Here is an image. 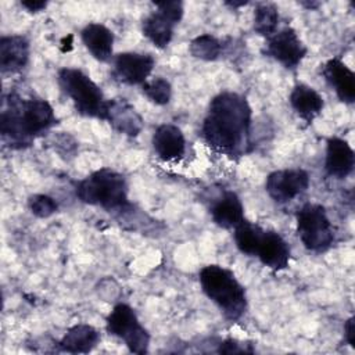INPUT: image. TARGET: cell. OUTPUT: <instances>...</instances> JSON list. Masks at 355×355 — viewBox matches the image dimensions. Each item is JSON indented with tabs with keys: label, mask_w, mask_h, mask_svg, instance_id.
I'll return each mask as SVG.
<instances>
[{
	"label": "cell",
	"mask_w": 355,
	"mask_h": 355,
	"mask_svg": "<svg viewBox=\"0 0 355 355\" xmlns=\"http://www.w3.org/2000/svg\"><path fill=\"white\" fill-rule=\"evenodd\" d=\"M344 338L348 345L355 348V318L351 316L344 324Z\"/></svg>",
	"instance_id": "29"
},
{
	"label": "cell",
	"mask_w": 355,
	"mask_h": 355,
	"mask_svg": "<svg viewBox=\"0 0 355 355\" xmlns=\"http://www.w3.org/2000/svg\"><path fill=\"white\" fill-rule=\"evenodd\" d=\"M214 223L222 229H234L244 216V207L240 197L233 190L222 191L209 208Z\"/></svg>",
	"instance_id": "17"
},
{
	"label": "cell",
	"mask_w": 355,
	"mask_h": 355,
	"mask_svg": "<svg viewBox=\"0 0 355 355\" xmlns=\"http://www.w3.org/2000/svg\"><path fill=\"white\" fill-rule=\"evenodd\" d=\"M80 39L87 51L101 62L108 61L112 57L114 50V32L98 22H90L80 31Z\"/></svg>",
	"instance_id": "18"
},
{
	"label": "cell",
	"mask_w": 355,
	"mask_h": 355,
	"mask_svg": "<svg viewBox=\"0 0 355 355\" xmlns=\"http://www.w3.org/2000/svg\"><path fill=\"white\" fill-rule=\"evenodd\" d=\"M57 82L79 115L105 121L108 100L101 87L87 73L79 68L65 67L58 71Z\"/></svg>",
	"instance_id": "5"
},
{
	"label": "cell",
	"mask_w": 355,
	"mask_h": 355,
	"mask_svg": "<svg viewBox=\"0 0 355 355\" xmlns=\"http://www.w3.org/2000/svg\"><path fill=\"white\" fill-rule=\"evenodd\" d=\"M143 94L155 105H166L172 98V86L162 76H155L141 85Z\"/></svg>",
	"instance_id": "25"
},
{
	"label": "cell",
	"mask_w": 355,
	"mask_h": 355,
	"mask_svg": "<svg viewBox=\"0 0 355 355\" xmlns=\"http://www.w3.org/2000/svg\"><path fill=\"white\" fill-rule=\"evenodd\" d=\"M31 46L22 35H6L0 39V69L3 73H15L29 61Z\"/></svg>",
	"instance_id": "16"
},
{
	"label": "cell",
	"mask_w": 355,
	"mask_h": 355,
	"mask_svg": "<svg viewBox=\"0 0 355 355\" xmlns=\"http://www.w3.org/2000/svg\"><path fill=\"white\" fill-rule=\"evenodd\" d=\"M262 53L284 68L295 69L305 58L308 49L298 33L291 26H286L266 39Z\"/></svg>",
	"instance_id": "8"
},
{
	"label": "cell",
	"mask_w": 355,
	"mask_h": 355,
	"mask_svg": "<svg viewBox=\"0 0 355 355\" xmlns=\"http://www.w3.org/2000/svg\"><path fill=\"white\" fill-rule=\"evenodd\" d=\"M57 123L51 104L40 97L21 98L10 93L3 98L0 132L10 148H24Z\"/></svg>",
	"instance_id": "2"
},
{
	"label": "cell",
	"mask_w": 355,
	"mask_h": 355,
	"mask_svg": "<svg viewBox=\"0 0 355 355\" xmlns=\"http://www.w3.org/2000/svg\"><path fill=\"white\" fill-rule=\"evenodd\" d=\"M155 65V60L151 54L125 51L114 57V78L125 85H143L148 80Z\"/></svg>",
	"instance_id": "10"
},
{
	"label": "cell",
	"mask_w": 355,
	"mask_h": 355,
	"mask_svg": "<svg viewBox=\"0 0 355 355\" xmlns=\"http://www.w3.org/2000/svg\"><path fill=\"white\" fill-rule=\"evenodd\" d=\"M322 75L340 101L345 104L355 101V73L345 62L340 58H330L323 65Z\"/></svg>",
	"instance_id": "12"
},
{
	"label": "cell",
	"mask_w": 355,
	"mask_h": 355,
	"mask_svg": "<svg viewBox=\"0 0 355 355\" xmlns=\"http://www.w3.org/2000/svg\"><path fill=\"white\" fill-rule=\"evenodd\" d=\"M222 47H223L222 42L218 37L209 33H204L194 37L190 42L189 49L194 58H198L202 61H214L220 55Z\"/></svg>",
	"instance_id": "24"
},
{
	"label": "cell",
	"mask_w": 355,
	"mask_h": 355,
	"mask_svg": "<svg viewBox=\"0 0 355 355\" xmlns=\"http://www.w3.org/2000/svg\"><path fill=\"white\" fill-rule=\"evenodd\" d=\"M262 229L263 227H261L259 225L250 222L247 219H244L240 225H237L233 229V232H234L233 239H234V244H236L237 250L244 255L254 257L257 243H258Z\"/></svg>",
	"instance_id": "22"
},
{
	"label": "cell",
	"mask_w": 355,
	"mask_h": 355,
	"mask_svg": "<svg viewBox=\"0 0 355 355\" xmlns=\"http://www.w3.org/2000/svg\"><path fill=\"white\" fill-rule=\"evenodd\" d=\"M290 255V245L280 233L270 229H262L254 254L262 265L275 272L283 270L288 268Z\"/></svg>",
	"instance_id": "11"
},
{
	"label": "cell",
	"mask_w": 355,
	"mask_h": 355,
	"mask_svg": "<svg viewBox=\"0 0 355 355\" xmlns=\"http://www.w3.org/2000/svg\"><path fill=\"white\" fill-rule=\"evenodd\" d=\"M198 280L202 293L227 320L236 322L245 313V288L230 269L215 263L207 265L200 270Z\"/></svg>",
	"instance_id": "3"
},
{
	"label": "cell",
	"mask_w": 355,
	"mask_h": 355,
	"mask_svg": "<svg viewBox=\"0 0 355 355\" xmlns=\"http://www.w3.org/2000/svg\"><path fill=\"white\" fill-rule=\"evenodd\" d=\"M288 101L295 114L306 123H312L315 118L320 115L324 107L322 94L305 83H298L293 87Z\"/></svg>",
	"instance_id": "19"
},
{
	"label": "cell",
	"mask_w": 355,
	"mask_h": 355,
	"mask_svg": "<svg viewBox=\"0 0 355 355\" xmlns=\"http://www.w3.org/2000/svg\"><path fill=\"white\" fill-rule=\"evenodd\" d=\"M100 341V333L87 323H78L69 327L61 337L58 345L69 354H87L96 348Z\"/></svg>",
	"instance_id": "20"
},
{
	"label": "cell",
	"mask_w": 355,
	"mask_h": 355,
	"mask_svg": "<svg viewBox=\"0 0 355 355\" xmlns=\"http://www.w3.org/2000/svg\"><path fill=\"white\" fill-rule=\"evenodd\" d=\"M153 148L155 154L166 162L179 161L186 154V139L180 128L173 123L159 125L153 135Z\"/></svg>",
	"instance_id": "13"
},
{
	"label": "cell",
	"mask_w": 355,
	"mask_h": 355,
	"mask_svg": "<svg viewBox=\"0 0 355 355\" xmlns=\"http://www.w3.org/2000/svg\"><path fill=\"white\" fill-rule=\"evenodd\" d=\"M108 334L119 338L133 354H146L150 347V333L140 323L135 309L123 302L114 305L105 319Z\"/></svg>",
	"instance_id": "7"
},
{
	"label": "cell",
	"mask_w": 355,
	"mask_h": 355,
	"mask_svg": "<svg viewBox=\"0 0 355 355\" xmlns=\"http://www.w3.org/2000/svg\"><path fill=\"white\" fill-rule=\"evenodd\" d=\"M76 197L87 205L105 211H123L130 207L125 176L111 168H100L76 184Z\"/></svg>",
	"instance_id": "4"
},
{
	"label": "cell",
	"mask_w": 355,
	"mask_h": 355,
	"mask_svg": "<svg viewBox=\"0 0 355 355\" xmlns=\"http://www.w3.org/2000/svg\"><path fill=\"white\" fill-rule=\"evenodd\" d=\"M252 110L247 98L234 92L216 94L208 105L201 136L216 153L240 158L251 147Z\"/></svg>",
	"instance_id": "1"
},
{
	"label": "cell",
	"mask_w": 355,
	"mask_h": 355,
	"mask_svg": "<svg viewBox=\"0 0 355 355\" xmlns=\"http://www.w3.org/2000/svg\"><path fill=\"white\" fill-rule=\"evenodd\" d=\"M155 8L162 11L165 15H168L171 19H173L176 24H179L184 14V6L182 1L173 0V1H161L155 3Z\"/></svg>",
	"instance_id": "27"
},
{
	"label": "cell",
	"mask_w": 355,
	"mask_h": 355,
	"mask_svg": "<svg viewBox=\"0 0 355 355\" xmlns=\"http://www.w3.org/2000/svg\"><path fill=\"white\" fill-rule=\"evenodd\" d=\"M29 211L37 218H49L57 212V201L47 194H33L28 200Z\"/></svg>",
	"instance_id": "26"
},
{
	"label": "cell",
	"mask_w": 355,
	"mask_h": 355,
	"mask_svg": "<svg viewBox=\"0 0 355 355\" xmlns=\"http://www.w3.org/2000/svg\"><path fill=\"white\" fill-rule=\"evenodd\" d=\"M309 183L311 180L308 172L301 168L279 169L268 175L265 190L273 201L284 204L305 193Z\"/></svg>",
	"instance_id": "9"
},
{
	"label": "cell",
	"mask_w": 355,
	"mask_h": 355,
	"mask_svg": "<svg viewBox=\"0 0 355 355\" xmlns=\"http://www.w3.org/2000/svg\"><path fill=\"white\" fill-rule=\"evenodd\" d=\"M226 4L230 6V7H241V6H245L247 1H240V3H236V1H226Z\"/></svg>",
	"instance_id": "31"
},
{
	"label": "cell",
	"mask_w": 355,
	"mask_h": 355,
	"mask_svg": "<svg viewBox=\"0 0 355 355\" xmlns=\"http://www.w3.org/2000/svg\"><path fill=\"white\" fill-rule=\"evenodd\" d=\"M297 236L308 251L320 254L334 243V227L323 205L304 204L295 214Z\"/></svg>",
	"instance_id": "6"
},
{
	"label": "cell",
	"mask_w": 355,
	"mask_h": 355,
	"mask_svg": "<svg viewBox=\"0 0 355 355\" xmlns=\"http://www.w3.org/2000/svg\"><path fill=\"white\" fill-rule=\"evenodd\" d=\"M279 25V8L273 3H259L254 11V31L269 37L277 31Z\"/></svg>",
	"instance_id": "23"
},
{
	"label": "cell",
	"mask_w": 355,
	"mask_h": 355,
	"mask_svg": "<svg viewBox=\"0 0 355 355\" xmlns=\"http://www.w3.org/2000/svg\"><path fill=\"white\" fill-rule=\"evenodd\" d=\"M105 121L116 132L130 137L137 136L143 129V118L125 98L108 100Z\"/></svg>",
	"instance_id": "15"
},
{
	"label": "cell",
	"mask_w": 355,
	"mask_h": 355,
	"mask_svg": "<svg viewBox=\"0 0 355 355\" xmlns=\"http://www.w3.org/2000/svg\"><path fill=\"white\" fill-rule=\"evenodd\" d=\"M219 354H241V352H254L252 344H247L244 341H239L234 338H226L219 344Z\"/></svg>",
	"instance_id": "28"
},
{
	"label": "cell",
	"mask_w": 355,
	"mask_h": 355,
	"mask_svg": "<svg viewBox=\"0 0 355 355\" xmlns=\"http://www.w3.org/2000/svg\"><path fill=\"white\" fill-rule=\"evenodd\" d=\"M176 25L173 19L155 8L143 19L141 32L157 49H165L173 37Z\"/></svg>",
	"instance_id": "21"
},
{
	"label": "cell",
	"mask_w": 355,
	"mask_h": 355,
	"mask_svg": "<svg viewBox=\"0 0 355 355\" xmlns=\"http://www.w3.org/2000/svg\"><path fill=\"white\" fill-rule=\"evenodd\" d=\"M355 166V153L349 143L341 137H330L326 143L324 169L329 176L345 179Z\"/></svg>",
	"instance_id": "14"
},
{
	"label": "cell",
	"mask_w": 355,
	"mask_h": 355,
	"mask_svg": "<svg viewBox=\"0 0 355 355\" xmlns=\"http://www.w3.org/2000/svg\"><path fill=\"white\" fill-rule=\"evenodd\" d=\"M21 6L28 10L29 12H40L47 7V1L43 0H24L21 1Z\"/></svg>",
	"instance_id": "30"
}]
</instances>
